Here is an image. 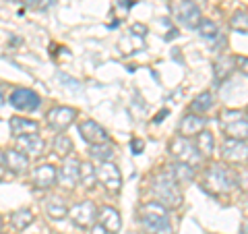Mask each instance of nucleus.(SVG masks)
<instances>
[{"mask_svg":"<svg viewBox=\"0 0 248 234\" xmlns=\"http://www.w3.org/2000/svg\"><path fill=\"white\" fill-rule=\"evenodd\" d=\"M139 220H141L143 228L149 234H174V226L170 222L168 209L159 205L157 201H149V203L141 205Z\"/></svg>","mask_w":248,"mask_h":234,"instance_id":"1","label":"nucleus"},{"mask_svg":"<svg viewBox=\"0 0 248 234\" xmlns=\"http://www.w3.org/2000/svg\"><path fill=\"white\" fill-rule=\"evenodd\" d=\"M153 193L157 197V203L164 205L166 209H176L182 205V191L180 184L174 181V176L170 174V170L166 168L153 183Z\"/></svg>","mask_w":248,"mask_h":234,"instance_id":"2","label":"nucleus"},{"mask_svg":"<svg viewBox=\"0 0 248 234\" xmlns=\"http://www.w3.org/2000/svg\"><path fill=\"white\" fill-rule=\"evenodd\" d=\"M234 186H238V178L223 166H211L205 176L203 189L211 195H228Z\"/></svg>","mask_w":248,"mask_h":234,"instance_id":"3","label":"nucleus"},{"mask_svg":"<svg viewBox=\"0 0 248 234\" xmlns=\"http://www.w3.org/2000/svg\"><path fill=\"white\" fill-rule=\"evenodd\" d=\"M219 127L228 139L236 141L248 139V116L242 110H223L219 116Z\"/></svg>","mask_w":248,"mask_h":234,"instance_id":"4","label":"nucleus"},{"mask_svg":"<svg viewBox=\"0 0 248 234\" xmlns=\"http://www.w3.org/2000/svg\"><path fill=\"white\" fill-rule=\"evenodd\" d=\"M170 153L174 155V160L178 164H186V166L195 168L203 162V155L197 150V145L190 141L188 137H176L172 143H170Z\"/></svg>","mask_w":248,"mask_h":234,"instance_id":"5","label":"nucleus"},{"mask_svg":"<svg viewBox=\"0 0 248 234\" xmlns=\"http://www.w3.org/2000/svg\"><path fill=\"white\" fill-rule=\"evenodd\" d=\"M172 13H174V17L178 19V23H182V25L188 27V29H199L201 21H203L199 6L192 2V0H180V2H174L172 4Z\"/></svg>","mask_w":248,"mask_h":234,"instance_id":"6","label":"nucleus"},{"mask_svg":"<svg viewBox=\"0 0 248 234\" xmlns=\"http://www.w3.org/2000/svg\"><path fill=\"white\" fill-rule=\"evenodd\" d=\"M68 216H71V220L77 228L87 230L97 220V207L93 201H81V203H77L68 209Z\"/></svg>","mask_w":248,"mask_h":234,"instance_id":"7","label":"nucleus"},{"mask_svg":"<svg viewBox=\"0 0 248 234\" xmlns=\"http://www.w3.org/2000/svg\"><path fill=\"white\" fill-rule=\"evenodd\" d=\"M95 176H97V181L104 184V189L108 193H112L116 195L120 189H122V176H120V170L116 164L112 162H102L99 166L95 168Z\"/></svg>","mask_w":248,"mask_h":234,"instance_id":"8","label":"nucleus"},{"mask_svg":"<svg viewBox=\"0 0 248 234\" xmlns=\"http://www.w3.org/2000/svg\"><path fill=\"white\" fill-rule=\"evenodd\" d=\"M9 102L11 106H15L17 110H23V112H33L40 108V96L33 91V89H27V87H17L13 93H11V98H9Z\"/></svg>","mask_w":248,"mask_h":234,"instance_id":"9","label":"nucleus"},{"mask_svg":"<svg viewBox=\"0 0 248 234\" xmlns=\"http://www.w3.org/2000/svg\"><path fill=\"white\" fill-rule=\"evenodd\" d=\"M221 158L228 164H246L248 162V145L244 141H236V139H226L221 145Z\"/></svg>","mask_w":248,"mask_h":234,"instance_id":"10","label":"nucleus"},{"mask_svg":"<svg viewBox=\"0 0 248 234\" xmlns=\"http://www.w3.org/2000/svg\"><path fill=\"white\" fill-rule=\"evenodd\" d=\"M79 133L81 137L87 141L89 145H102V143H110V137H108V131L97 124L95 120H83L79 124Z\"/></svg>","mask_w":248,"mask_h":234,"instance_id":"11","label":"nucleus"},{"mask_svg":"<svg viewBox=\"0 0 248 234\" xmlns=\"http://www.w3.org/2000/svg\"><path fill=\"white\" fill-rule=\"evenodd\" d=\"M77 112L73 110V108L68 106H58V108H52V110L48 112V124L56 131V133H62L64 129H68L75 120Z\"/></svg>","mask_w":248,"mask_h":234,"instance_id":"12","label":"nucleus"},{"mask_svg":"<svg viewBox=\"0 0 248 234\" xmlns=\"http://www.w3.org/2000/svg\"><path fill=\"white\" fill-rule=\"evenodd\" d=\"M81 162L75 160V158H66L64 164H62V168L58 170V181L62 186H66V189H73V186L81 181Z\"/></svg>","mask_w":248,"mask_h":234,"instance_id":"13","label":"nucleus"},{"mask_svg":"<svg viewBox=\"0 0 248 234\" xmlns=\"http://www.w3.org/2000/svg\"><path fill=\"white\" fill-rule=\"evenodd\" d=\"M97 224H102L110 234H118L120 228H122V220H120L118 209H114L110 205H104L97 212Z\"/></svg>","mask_w":248,"mask_h":234,"instance_id":"14","label":"nucleus"},{"mask_svg":"<svg viewBox=\"0 0 248 234\" xmlns=\"http://www.w3.org/2000/svg\"><path fill=\"white\" fill-rule=\"evenodd\" d=\"M205 124H207V120L203 118V116H199V114H192V112H188L182 118V122H180V137H197L201 131H205Z\"/></svg>","mask_w":248,"mask_h":234,"instance_id":"15","label":"nucleus"},{"mask_svg":"<svg viewBox=\"0 0 248 234\" xmlns=\"http://www.w3.org/2000/svg\"><path fill=\"white\" fill-rule=\"evenodd\" d=\"M58 181V172L56 168L50 166V164H44V166H37L33 170V184L37 189H50Z\"/></svg>","mask_w":248,"mask_h":234,"instance_id":"16","label":"nucleus"},{"mask_svg":"<svg viewBox=\"0 0 248 234\" xmlns=\"http://www.w3.org/2000/svg\"><path fill=\"white\" fill-rule=\"evenodd\" d=\"M17 145L21 151H25V155H42L46 151V141L40 137V135H23V137H17Z\"/></svg>","mask_w":248,"mask_h":234,"instance_id":"17","label":"nucleus"},{"mask_svg":"<svg viewBox=\"0 0 248 234\" xmlns=\"http://www.w3.org/2000/svg\"><path fill=\"white\" fill-rule=\"evenodd\" d=\"M2 155H4V168H6V170H11V172H15V174L27 172L29 160H27V155L23 153V151L9 150V151H4Z\"/></svg>","mask_w":248,"mask_h":234,"instance_id":"18","label":"nucleus"},{"mask_svg":"<svg viewBox=\"0 0 248 234\" xmlns=\"http://www.w3.org/2000/svg\"><path fill=\"white\" fill-rule=\"evenodd\" d=\"M11 133L15 137H23V135H37V122L29 120V118H21V116H13L11 118Z\"/></svg>","mask_w":248,"mask_h":234,"instance_id":"19","label":"nucleus"},{"mask_svg":"<svg viewBox=\"0 0 248 234\" xmlns=\"http://www.w3.org/2000/svg\"><path fill=\"white\" fill-rule=\"evenodd\" d=\"M234 68H236V58L223 54V56H219V58H217V62H215V79L217 81L228 79V77L234 73Z\"/></svg>","mask_w":248,"mask_h":234,"instance_id":"20","label":"nucleus"},{"mask_svg":"<svg viewBox=\"0 0 248 234\" xmlns=\"http://www.w3.org/2000/svg\"><path fill=\"white\" fill-rule=\"evenodd\" d=\"M46 212H48V216L52 217V220L60 222V220H64V217L68 216V207L60 197H52L48 201V205H46Z\"/></svg>","mask_w":248,"mask_h":234,"instance_id":"21","label":"nucleus"},{"mask_svg":"<svg viewBox=\"0 0 248 234\" xmlns=\"http://www.w3.org/2000/svg\"><path fill=\"white\" fill-rule=\"evenodd\" d=\"M211 108H213V96H211V91H203L201 96L195 98V102L190 104V112L201 116V114H207Z\"/></svg>","mask_w":248,"mask_h":234,"instance_id":"22","label":"nucleus"},{"mask_svg":"<svg viewBox=\"0 0 248 234\" xmlns=\"http://www.w3.org/2000/svg\"><path fill=\"white\" fill-rule=\"evenodd\" d=\"M170 170V174L174 176V181L178 184H182V183H188L195 178V170H192L190 166H186V164H176V166H168Z\"/></svg>","mask_w":248,"mask_h":234,"instance_id":"23","label":"nucleus"},{"mask_svg":"<svg viewBox=\"0 0 248 234\" xmlns=\"http://www.w3.org/2000/svg\"><path fill=\"white\" fill-rule=\"evenodd\" d=\"M54 153L62 160L71 158L73 155V141L66 135H56V139H54Z\"/></svg>","mask_w":248,"mask_h":234,"instance_id":"24","label":"nucleus"},{"mask_svg":"<svg viewBox=\"0 0 248 234\" xmlns=\"http://www.w3.org/2000/svg\"><path fill=\"white\" fill-rule=\"evenodd\" d=\"M197 150L201 151V155H211L215 150V139L209 131H201L197 135Z\"/></svg>","mask_w":248,"mask_h":234,"instance_id":"25","label":"nucleus"},{"mask_svg":"<svg viewBox=\"0 0 248 234\" xmlns=\"http://www.w3.org/2000/svg\"><path fill=\"white\" fill-rule=\"evenodd\" d=\"M11 224L17 230H25L33 224V214H31L29 209H17V212H13V216H11Z\"/></svg>","mask_w":248,"mask_h":234,"instance_id":"26","label":"nucleus"},{"mask_svg":"<svg viewBox=\"0 0 248 234\" xmlns=\"http://www.w3.org/2000/svg\"><path fill=\"white\" fill-rule=\"evenodd\" d=\"M91 158L93 160H99V162H112L114 158V147L108 145V143H102V145H91Z\"/></svg>","mask_w":248,"mask_h":234,"instance_id":"27","label":"nucleus"},{"mask_svg":"<svg viewBox=\"0 0 248 234\" xmlns=\"http://www.w3.org/2000/svg\"><path fill=\"white\" fill-rule=\"evenodd\" d=\"M81 183L87 186V189H91V186H95V181H97V176H95V166H93L91 162H81Z\"/></svg>","mask_w":248,"mask_h":234,"instance_id":"28","label":"nucleus"},{"mask_svg":"<svg viewBox=\"0 0 248 234\" xmlns=\"http://www.w3.org/2000/svg\"><path fill=\"white\" fill-rule=\"evenodd\" d=\"M199 33H201V37L213 42V40H217V35H219V29H217V25L213 21L203 19V21H201V25H199Z\"/></svg>","mask_w":248,"mask_h":234,"instance_id":"29","label":"nucleus"},{"mask_svg":"<svg viewBox=\"0 0 248 234\" xmlns=\"http://www.w3.org/2000/svg\"><path fill=\"white\" fill-rule=\"evenodd\" d=\"M232 27L236 31H240V33H248V15L242 11L234 13V17H232Z\"/></svg>","mask_w":248,"mask_h":234,"instance_id":"30","label":"nucleus"},{"mask_svg":"<svg viewBox=\"0 0 248 234\" xmlns=\"http://www.w3.org/2000/svg\"><path fill=\"white\" fill-rule=\"evenodd\" d=\"M236 68H240V73L248 75V58L246 56H236Z\"/></svg>","mask_w":248,"mask_h":234,"instance_id":"31","label":"nucleus"},{"mask_svg":"<svg viewBox=\"0 0 248 234\" xmlns=\"http://www.w3.org/2000/svg\"><path fill=\"white\" fill-rule=\"evenodd\" d=\"M130 145H133V153H141L143 147H145V143L141 141V139H133V143Z\"/></svg>","mask_w":248,"mask_h":234,"instance_id":"32","label":"nucleus"},{"mask_svg":"<svg viewBox=\"0 0 248 234\" xmlns=\"http://www.w3.org/2000/svg\"><path fill=\"white\" fill-rule=\"evenodd\" d=\"M89 234H110V232H108V230L104 228L102 224H93V226H91V232H89Z\"/></svg>","mask_w":248,"mask_h":234,"instance_id":"33","label":"nucleus"},{"mask_svg":"<svg viewBox=\"0 0 248 234\" xmlns=\"http://www.w3.org/2000/svg\"><path fill=\"white\" fill-rule=\"evenodd\" d=\"M133 33H147V27L137 23V25H133Z\"/></svg>","mask_w":248,"mask_h":234,"instance_id":"34","label":"nucleus"},{"mask_svg":"<svg viewBox=\"0 0 248 234\" xmlns=\"http://www.w3.org/2000/svg\"><path fill=\"white\" fill-rule=\"evenodd\" d=\"M4 178H6V168L2 166V164H0V183H2Z\"/></svg>","mask_w":248,"mask_h":234,"instance_id":"35","label":"nucleus"},{"mask_svg":"<svg viewBox=\"0 0 248 234\" xmlns=\"http://www.w3.org/2000/svg\"><path fill=\"white\" fill-rule=\"evenodd\" d=\"M242 232H244V234H248V226H246V228H244V230H242Z\"/></svg>","mask_w":248,"mask_h":234,"instance_id":"36","label":"nucleus"},{"mask_svg":"<svg viewBox=\"0 0 248 234\" xmlns=\"http://www.w3.org/2000/svg\"><path fill=\"white\" fill-rule=\"evenodd\" d=\"M0 226H2V217H0Z\"/></svg>","mask_w":248,"mask_h":234,"instance_id":"37","label":"nucleus"},{"mask_svg":"<svg viewBox=\"0 0 248 234\" xmlns=\"http://www.w3.org/2000/svg\"><path fill=\"white\" fill-rule=\"evenodd\" d=\"M54 234H58V232H54Z\"/></svg>","mask_w":248,"mask_h":234,"instance_id":"38","label":"nucleus"},{"mask_svg":"<svg viewBox=\"0 0 248 234\" xmlns=\"http://www.w3.org/2000/svg\"><path fill=\"white\" fill-rule=\"evenodd\" d=\"M0 234H2V232H0Z\"/></svg>","mask_w":248,"mask_h":234,"instance_id":"39","label":"nucleus"}]
</instances>
